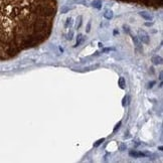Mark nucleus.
<instances>
[{
    "instance_id": "4468645a",
    "label": "nucleus",
    "mask_w": 163,
    "mask_h": 163,
    "mask_svg": "<svg viewBox=\"0 0 163 163\" xmlns=\"http://www.w3.org/2000/svg\"><path fill=\"white\" fill-rule=\"evenodd\" d=\"M133 41L135 43V45L139 47V40H138V37H137V36H133Z\"/></svg>"
},
{
    "instance_id": "1a4fd4ad",
    "label": "nucleus",
    "mask_w": 163,
    "mask_h": 163,
    "mask_svg": "<svg viewBox=\"0 0 163 163\" xmlns=\"http://www.w3.org/2000/svg\"><path fill=\"white\" fill-rule=\"evenodd\" d=\"M152 62L154 65H160L162 63V59L160 57H152Z\"/></svg>"
},
{
    "instance_id": "f257e3e1",
    "label": "nucleus",
    "mask_w": 163,
    "mask_h": 163,
    "mask_svg": "<svg viewBox=\"0 0 163 163\" xmlns=\"http://www.w3.org/2000/svg\"><path fill=\"white\" fill-rule=\"evenodd\" d=\"M57 11V0H0V61L49 39Z\"/></svg>"
},
{
    "instance_id": "ddd939ff",
    "label": "nucleus",
    "mask_w": 163,
    "mask_h": 163,
    "mask_svg": "<svg viewBox=\"0 0 163 163\" xmlns=\"http://www.w3.org/2000/svg\"><path fill=\"white\" fill-rule=\"evenodd\" d=\"M103 141H104V138H102V139L98 140V141L96 142L95 144H94V147H98V146H99V145L101 144V143H102V142H103Z\"/></svg>"
},
{
    "instance_id": "f03ea898",
    "label": "nucleus",
    "mask_w": 163,
    "mask_h": 163,
    "mask_svg": "<svg viewBox=\"0 0 163 163\" xmlns=\"http://www.w3.org/2000/svg\"><path fill=\"white\" fill-rule=\"evenodd\" d=\"M123 2L127 3H135V4L143 5L147 7H153V8H158L162 5L163 0H120Z\"/></svg>"
},
{
    "instance_id": "aec40b11",
    "label": "nucleus",
    "mask_w": 163,
    "mask_h": 163,
    "mask_svg": "<svg viewBox=\"0 0 163 163\" xmlns=\"http://www.w3.org/2000/svg\"><path fill=\"white\" fill-rule=\"evenodd\" d=\"M145 25H147V26H150V25H152V23H145Z\"/></svg>"
},
{
    "instance_id": "20e7f679",
    "label": "nucleus",
    "mask_w": 163,
    "mask_h": 163,
    "mask_svg": "<svg viewBox=\"0 0 163 163\" xmlns=\"http://www.w3.org/2000/svg\"><path fill=\"white\" fill-rule=\"evenodd\" d=\"M139 15L142 17V18H144L145 20H148V21H151L153 19V16L150 14V13L147 12V11H141V12H139Z\"/></svg>"
},
{
    "instance_id": "9d476101",
    "label": "nucleus",
    "mask_w": 163,
    "mask_h": 163,
    "mask_svg": "<svg viewBox=\"0 0 163 163\" xmlns=\"http://www.w3.org/2000/svg\"><path fill=\"white\" fill-rule=\"evenodd\" d=\"M82 23H83V17L79 16L78 18H77V24H76V28H77V29H79V28L81 27Z\"/></svg>"
},
{
    "instance_id": "6e6552de",
    "label": "nucleus",
    "mask_w": 163,
    "mask_h": 163,
    "mask_svg": "<svg viewBox=\"0 0 163 163\" xmlns=\"http://www.w3.org/2000/svg\"><path fill=\"white\" fill-rule=\"evenodd\" d=\"M73 23H74V21H73L72 17H68V18H67V20H66V23H65V27H66V28L72 27Z\"/></svg>"
},
{
    "instance_id": "423d86ee",
    "label": "nucleus",
    "mask_w": 163,
    "mask_h": 163,
    "mask_svg": "<svg viewBox=\"0 0 163 163\" xmlns=\"http://www.w3.org/2000/svg\"><path fill=\"white\" fill-rule=\"evenodd\" d=\"M103 15H104V18H106L107 20H111L113 18V16H114V13H113V11L111 9H106Z\"/></svg>"
},
{
    "instance_id": "2eb2a0df",
    "label": "nucleus",
    "mask_w": 163,
    "mask_h": 163,
    "mask_svg": "<svg viewBox=\"0 0 163 163\" xmlns=\"http://www.w3.org/2000/svg\"><path fill=\"white\" fill-rule=\"evenodd\" d=\"M73 36H74V32H73L72 30H71V31L68 33V39H69V40H72V39H73Z\"/></svg>"
},
{
    "instance_id": "dca6fc26",
    "label": "nucleus",
    "mask_w": 163,
    "mask_h": 163,
    "mask_svg": "<svg viewBox=\"0 0 163 163\" xmlns=\"http://www.w3.org/2000/svg\"><path fill=\"white\" fill-rule=\"evenodd\" d=\"M90 30H91V21L88 23V26H87V29H86V31L87 32H90Z\"/></svg>"
},
{
    "instance_id": "a211bd4d",
    "label": "nucleus",
    "mask_w": 163,
    "mask_h": 163,
    "mask_svg": "<svg viewBox=\"0 0 163 163\" xmlns=\"http://www.w3.org/2000/svg\"><path fill=\"white\" fill-rule=\"evenodd\" d=\"M114 34H115V35H116V34H119V32L117 31V30H114Z\"/></svg>"
},
{
    "instance_id": "f3484780",
    "label": "nucleus",
    "mask_w": 163,
    "mask_h": 163,
    "mask_svg": "<svg viewBox=\"0 0 163 163\" xmlns=\"http://www.w3.org/2000/svg\"><path fill=\"white\" fill-rule=\"evenodd\" d=\"M120 85H121V88H124V79L123 78L120 79Z\"/></svg>"
},
{
    "instance_id": "39448f33",
    "label": "nucleus",
    "mask_w": 163,
    "mask_h": 163,
    "mask_svg": "<svg viewBox=\"0 0 163 163\" xmlns=\"http://www.w3.org/2000/svg\"><path fill=\"white\" fill-rule=\"evenodd\" d=\"M130 156L132 157H135V158H138V157H144V156H147V153H144V152H138V151H130Z\"/></svg>"
},
{
    "instance_id": "6ab92c4d",
    "label": "nucleus",
    "mask_w": 163,
    "mask_h": 163,
    "mask_svg": "<svg viewBox=\"0 0 163 163\" xmlns=\"http://www.w3.org/2000/svg\"><path fill=\"white\" fill-rule=\"evenodd\" d=\"M123 149H125V146H124V145H122V146H121V150H123Z\"/></svg>"
},
{
    "instance_id": "f8f14e48",
    "label": "nucleus",
    "mask_w": 163,
    "mask_h": 163,
    "mask_svg": "<svg viewBox=\"0 0 163 163\" xmlns=\"http://www.w3.org/2000/svg\"><path fill=\"white\" fill-rule=\"evenodd\" d=\"M82 40H83V35H82V34H79V35H78V39H77L76 47H78V45H81V43H82Z\"/></svg>"
},
{
    "instance_id": "7ed1b4c3",
    "label": "nucleus",
    "mask_w": 163,
    "mask_h": 163,
    "mask_svg": "<svg viewBox=\"0 0 163 163\" xmlns=\"http://www.w3.org/2000/svg\"><path fill=\"white\" fill-rule=\"evenodd\" d=\"M139 39L141 40L143 43H145V45H148V43H149V35L147 33H145L144 31L140 32Z\"/></svg>"
},
{
    "instance_id": "9b49d317",
    "label": "nucleus",
    "mask_w": 163,
    "mask_h": 163,
    "mask_svg": "<svg viewBox=\"0 0 163 163\" xmlns=\"http://www.w3.org/2000/svg\"><path fill=\"white\" fill-rule=\"evenodd\" d=\"M70 7L69 6H67V5H65V6H63L62 7V9H61V12L63 13V14H65V13H67V12H69L70 11Z\"/></svg>"
},
{
    "instance_id": "0eeeda50",
    "label": "nucleus",
    "mask_w": 163,
    "mask_h": 163,
    "mask_svg": "<svg viewBox=\"0 0 163 163\" xmlns=\"http://www.w3.org/2000/svg\"><path fill=\"white\" fill-rule=\"evenodd\" d=\"M92 6L94 8H97V9H101L102 8V2L100 0H94L93 2H92Z\"/></svg>"
}]
</instances>
